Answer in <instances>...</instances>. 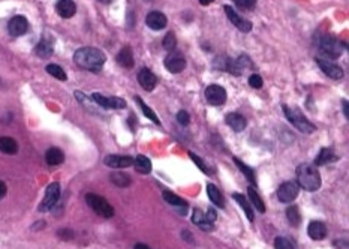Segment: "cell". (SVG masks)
<instances>
[{
	"mask_svg": "<svg viewBox=\"0 0 349 249\" xmlns=\"http://www.w3.org/2000/svg\"><path fill=\"white\" fill-rule=\"evenodd\" d=\"M105 54L95 47H83L78 48L74 54V62L77 63L79 68L92 71V72H97L102 69L104 63H105Z\"/></svg>",
	"mask_w": 349,
	"mask_h": 249,
	"instance_id": "1",
	"label": "cell"
},
{
	"mask_svg": "<svg viewBox=\"0 0 349 249\" xmlns=\"http://www.w3.org/2000/svg\"><path fill=\"white\" fill-rule=\"evenodd\" d=\"M297 185L304 191L315 192L321 188V176L318 173L316 165L312 164H300L297 167Z\"/></svg>",
	"mask_w": 349,
	"mask_h": 249,
	"instance_id": "2",
	"label": "cell"
},
{
	"mask_svg": "<svg viewBox=\"0 0 349 249\" xmlns=\"http://www.w3.org/2000/svg\"><path fill=\"white\" fill-rule=\"evenodd\" d=\"M345 44L342 41L333 36V35H324L321 38L318 39V50L321 54H324L325 58L330 59H339L342 54H343V50H345Z\"/></svg>",
	"mask_w": 349,
	"mask_h": 249,
	"instance_id": "3",
	"label": "cell"
},
{
	"mask_svg": "<svg viewBox=\"0 0 349 249\" xmlns=\"http://www.w3.org/2000/svg\"><path fill=\"white\" fill-rule=\"evenodd\" d=\"M283 108V113H285V116H286V119L291 122L292 125L300 131V132H303V134H312V132H315V125H312L311 122L304 117V116L301 114V111L298 110V108H291V107H288V105H283L282 107Z\"/></svg>",
	"mask_w": 349,
	"mask_h": 249,
	"instance_id": "4",
	"label": "cell"
},
{
	"mask_svg": "<svg viewBox=\"0 0 349 249\" xmlns=\"http://www.w3.org/2000/svg\"><path fill=\"white\" fill-rule=\"evenodd\" d=\"M86 201H87L89 207L99 216L107 218V219L114 216V207L104 197H100L97 194H87L86 195Z\"/></svg>",
	"mask_w": 349,
	"mask_h": 249,
	"instance_id": "5",
	"label": "cell"
},
{
	"mask_svg": "<svg viewBox=\"0 0 349 249\" xmlns=\"http://www.w3.org/2000/svg\"><path fill=\"white\" fill-rule=\"evenodd\" d=\"M216 218H217V213L213 207H209V210L206 213L201 212L199 209H194V215H192V221H194L195 225H198L201 230L204 231L213 230Z\"/></svg>",
	"mask_w": 349,
	"mask_h": 249,
	"instance_id": "6",
	"label": "cell"
},
{
	"mask_svg": "<svg viewBox=\"0 0 349 249\" xmlns=\"http://www.w3.org/2000/svg\"><path fill=\"white\" fill-rule=\"evenodd\" d=\"M58 198H60V185L57 182L48 185L47 191H45V197L42 200V203L39 204V210L48 212L51 210L56 204H57Z\"/></svg>",
	"mask_w": 349,
	"mask_h": 249,
	"instance_id": "7",
	"label": "cell"
},
{
	"mask_svg": "<svg viewBox=\"0 0 349 249\" xmlns=\"http://www.w3.org/2000/svg\"><path fill=\"white\" fill-rule=\"evenodd\" d=\"M92 99L96 102L99 107H102L105 110H121V108L126 107V101L121 99V98H117V96L107 98V96L100 95V93H93Z\"/></svg>",
	"mask_w": 349,
	"mask_h": 249,
	"instance_id": "8",
	"label": "cell"
},
{
	"mask_svg": "<svg viewBox=\"0 0 349 249\" xmlns=\"http://www.w3.org/2000/svg\"><path fill=\"white\" fill-rule=\"evenodd\" d=\"M206 99L210 105H223L227 102V90L219 84H210L206 89Z\"/></svg>",
	"mask_w": 349,
	"mask_h": 249,
	"instance_id": "9",
	"label": "cell"
},
{
	"mask_svg": "<svg viewBox=\"0 0 349 249\" xmlns=\"http://www.w3.org/2000/svg\"><path fill=\"white\" fill-rule=\"evenodd\" d=\"M300 191V186L297 185V182H285L280 185L279 191H277V198L280 203H292Z\"/></svg>",
	"mask_w": 349,
	"mask_h": 249,
	"instance_id": "10",
	"label": "cell"
},
{
	"mask_svg": "<svg viewBox=\"0 0 349 249\" xmlns=\"http://www.w3.org/2000/svg\"><path fill=\"white\" fill-rule=\"evenodd\" d=\"M225 14H227V17H228V20L233 23L234 26L240 30V32H244V33H249L251 30H252L253 24L249 21V20H246L244 17H241V15H238L237 12H235V9H233L231 6H225Z\"/></svg>",
	"mask_w": 349,
	"mask_h": 249,
	"instance_id": "11",
	"label": "cell"
},
{
	"mask_svg": "<svg viewBox=\"0 0 349 249\" xmlns=\"http://www.w3.org/2000/svg\"><path fill=\"white\" fill-rule=\"evenodd\" d=\"M165 68L171 74H180L186 68V59L178 51H171L165 59Z\"/></svg>",
	"mask_w": 349,
	"mask_h": 249,
	"instance_id": "12",
	"label": "cell"
},
{
	"mask_svg": "<svg viewBox=\"0 0 349 249\" xmlns=\"http://www.w3.org/2000/svg\"><path fill=\"white\" fill-rule=\"evenodd\" d=\"M316 63H318V66L321 68V71H322L327 77L333 78V80H340V78L343 77L342 68H340L337 63H334V62L329 60V59H316Z\"/></svg>",
	"mask_w": 349,
	"mask_h": 249,
	"instance_id": "13",
	"label": "cell"
},
{
	"mask_svg": "<svg viewBox=\"0 0 349 249\" xmlns=\"http://www.w3.org/2000/svg\"><path fill=\"white\" fill-rule=\"evenodd\" d=\"M29 30V21L23 15H15L8 23V32L11 36H23Z\"/></svg>",
	"mask_w": 349,
	"mask_h": 249,
	"instance_id": "14",
	"label": "cell"
},
{
	"mask_svg": "<svg viewBox=\"0 0 349 249\" xmlns=\"http://www.w3.org/2000/svg\"><path fill=\"white\" fill-rule=\"evenodd\" d=\"M107 167L111 168H128L131 165H134V158L132 156H125V155H108L104 159Z\"/></svg>",
	"mask_w": 349,
	"mask_h": 249,
	"instance_id": "15",
	"label": "cell"
},
{
	"mask_svg": "<svg viewBox=\"0 0 349 249\" xmlns=\"http://www.w3.org/2000/svg\"><path fill=\"white\" fill-rule=\"evenodd\" d=\"M53 53H54V39L50 36H44L35 47V54L40 59L51 58Z\"/></svg>",
	"mask_w": 349,
	"mask_h": 249,
	"instance_id": "16",
	"label": "cell"
},
{
	"mask_svg": "<svg viewBox=\"0 0 349 249\" xmlns=\"http://www.w3.org/2000/svg\"><path fill=\"white\" fill-rule=\"evenodd\" d=\"M138 81L142 86V89H146L147 92H152L156 87V84H157V77H156L150 69L142 68L139 71V74H138Z\"/></svg>",
	"mask_w": 349,
	"mask_h": 249,
	"instance_id": "17",
	"label": "cell"
},
{
	"mask_svg": "<svg viewBox=\"0 0 349 249\" xmlns=\"http://www.w3.org/2000/svg\"><path fill=\"white\" fill-rule=\"evenodd\" d=\"M167 17L160 12V11H152L149 12L147 18H146V24L152 29V30H160L165 29L167 26Z\"/></svg>",
	"mask_w": 349,
	"mask_h": 249,
	"instance_id": "18",
	"label": "cell"
},
{
	"mask_svg": "<svg viewBox=\"0 0 349 249\" xmlns=\"http://www.w3.org/2000/svg\"><path fill=\"white\" fill-rule=\"evenodd\" d=\"M56 11L61 18H71L77 12V5L72 0H58L56 5Z\"/></svg>",
	"mask_w": 349,
	"mask_h": 249,
	"instance_id": "19",
	"label": "cell"
},
{
	"mask_svg": "<svg viewBox=\"0 0 349 249\" xmlns=\"http://www.w3.org/2000/svg\"><path fill=\"white\" fill-rule=\"evenodd\" d=\"M117 63H118L121 68H126V69L134 68L135 60H134V53H132V48H131V47H123V48L118 51V54H117Z\"/></svg>",
	"mask_w": 349,
	"mask_h": 249,
	"instance_id": "20",
	"label": "cell"
},
{
	"mask_svg": "<svg viewBox=\"0 0 349 249\" xmlns=\"http://www.w3.org/2000/svg\"><path fill=\"white\" fill-rule=\"evenodd\" d=\"M225 122L235 132H241V131L246 129V119L240 113H230L225 117Z\"/></svg>",
	"mask_w": 349,
	"mask_h": 249,
	"instance_id": "21",
	"label": "cell"
},
{
	"mask_svg": "<svg viewBox=\"0 0 349 249\" xmlns=\"http://www.w3.org/2000/svg\"><path fill=\"white\" fill-rule=\"evenodd\" d=\"M307 233L313 240H322L327 236V227L321 221H312L309 227H307Z\"/></svg>",
	"mask_w": 349,
	"mask_h": 249,
	"instance_id": "22",
	"label": "cell"
},
{
	"mask_svg": "<svg viewBox=\"0 0 349 249\" xmlns=\"http://www.w3.org/2000/svg\"><path fill=\"white\" fill-rule=\"evenodd\" d=\"M163 200H165L168 204H171V206L177 207L181 215H186V212H188V203H186L183 198H180L178 195H175V194H173L171 191H163Z\"/></svg>",
	"mask_w": 349,
	"mask_h": 249,
	"instance_id": "23",
	"label": "cell"
},
{
	"mask_svg": "<svg viewBox=\"0 0 349 249\" xmlns=\"http://www.w3.org/2000/svg\"><path fill=\"white\" fill-rule=\"evenodd\" d=\"M0 152L6 155H15L18 152V144L11 137H0Z\"/></svg>",
	"mask_w": 349,
	"mask_h": 249,
	"instance_id": "24",
	"label": "cell"
},
{
	"mask_svg": "<svg viewBox=\"0 0 349 249\" xmlns=\"http://www.w3.org/2000/svg\"><path fill=\"white\" fill-rule=\"evenodd\" d=\"M233 198L241 206V209H243V212L246 213V216H248V219L251 221V222H253V219H255V212H253L252 206L249 204V201L244 198V195H241V194H238V192H234L233 194Z\"/></svg>",
	"mask_w": 349,
	"mask_h": 249,
	"instance_id": "25",
	"label": "cell"
},
{
	"mask_svg": "<svg viewBox=\"0 0 349 249\" xmlns=\"http://www.w3.org/2000/svg\"><path fill=\"white\" fill-rule=\"evenodd\" d=\"M207 194H209V197H210V200H212V203L213 204H216L217 207H220V209H223L225 207V200H223V195H222V192L217 189V186L216 185H213V183H209L207 185Z\"/></svg>",
	"mask_w": 349,
	"mask_h": 249,
	"instance_id": "26",
	"label": "cell"
},
{
	"mask_svg": "<svg viewBox=\"0 0 349 249\" xmlns=\"http://www.w3.org/2000/svg\"><path fill=\"white\" fill-rule=\"evenodd\" d=\"M45 161L50 165H60L65 161V154L58 149V147H51L47 150L45 154Z\"/></svg>",
	"mask_w": 349,
	"mask_h": 249,
	"instance_id": "27",
	"label": "cell"
},
{
	"mask_svg": "<svg viewBox=\"0 0 349 249\" xmlns=\"http://www.w3.org/2000/svg\"><path fill=\"white\" fill-rule=\"evenodd\" d=\"M134 165H135L136 171L141 174H149L152 171V162L144 155H138L136 158H134Z\"/></svg>",
	"mask_w": 349,
	"mask_h": 249,
	"instance_id": "28",
	"label": "cell"
},
{
	"mask_svg": "<svg viewBox=\"0 0 349 249\" xmlns=\"http://www.w3.org/2000/svg\"><path fill=\"white\" fill-rule=\"evenodd\" d=\"M333 161H336V156L333 154V149L324 147V149H321L319 155L315 158V165H325V164L333 162Z\"/></svg>",
	"mask_w": 349,
	"mask_h": 249,
	"instance_id": "29",
	"label": "cell"
},
{
	"mask_svg": "<svg viewBox=\"0 0 349 249\" xmlns=\"http://www.w3.org/2000/svg\"><path fill=\"white\" fill-rule=\"evenodd\" d=\"M248 194H249V200L252 201V204L255 206V209L259 212V213H264V212H265V204H264V201L261 200V197L258 195V192L255 191V188H253V186H249Z\"/></svg>",
	"mask_w": 349,
	"mask_h": 249,
	"instance_id": "30",
	"label": "cell"
},
{
	"mask_svg": "<svg viewBox=\"0 0 349 249\" xmlns=\"http://www.w3.org/2000/svg\"><path fill=\"white\" fill-rule=\"evenodd\" d=\"M110 180H111L114 185L120 186V188L129 186L131 182H132V179H131L128 174H125V173H113V174L110 176Z\"/></svg>",
	"mask_w": 349,
	"mask_h": 249,
	"instance_id": "31",
	"label": "cell"
},
{
	"mask_svg": "<svg viewBox=\"0 0 349 249\" xmlns=\"http://www.w3.org/2000/svg\"><path fill=\"white\" fill-rule=\"evenodd\" d=\"M286 218L290 221V224L294 225V227H298L300 222H301V213H300V209L297 206H290L286 209Z\"/></svg>",
	"mask_w": 349,
	"mask_h": 249,
	"instance_id": "32",
	"label": "cell"
},
{
	"mask_svg": "<svg viewBox=\"0 0 349 249\" xmlns=\"http://www.w3.org/2000/svg\"><path fill=\"white\" fill-rule=\"evenodd\" d=\"M135 101L138 102V105L141 107V110H142V113H144V116H146V117H149V119H150L152 122H155L156 125H160V120L157 119V116H156L155 111H153V110H152L150 107H147V105L144 104V101H142V99H141L139 96H135Z\"/></svg>",
	"mask_w": 349,
	"mask_h": 249,
	"instance_id": "33",
	"label": "cell"
},
{
	"mask_svg": "<svg viewBox=\"0 0 349 249\" xmlns=\"http://www.w3.org/2000/svg\"><path fill=\"white\" fill-rule=\"evenodd\" d=\"M234 162H235V165L241 170V173L246 176V179H248L252 185H255V183H256V177H255V173H253L252 168H251V167H248L246 164H243L238 158H234Z\"/></svg>",
	"mask_w": 349,
	"mask_h": 249,
	"instance_id": "34",
	"label": "cell"
},
{
	"mask_svg": "<svg viewBox=\"0 0 349 249\" xmlns=\"http://www.w3.org/2000/svg\"><path fill=\"white\" fill-rule=\"evenodd\" d=\"M45 71L50 74V75H53L54 78H57V80H60V81H66V72L58 66V65H56V63H50V65H47V68H45Z\"/></svg>",
	"mask_w": 349,
	"mask_h": 249,
	"instance_id": "35",
	"label": "cell"
},
{
	"mask_svg": "<svg viewBox=\"0 0 349 249\" xmlns=\"http://www.w3.org/2000/svg\"><path fill=\"white\" fill-rule=\"evenodd\" d=\"M163 48L167 50V51H174L175 45H177V41H175V35L174 33H167L165 35V38H163Z\"/></svg>",
	"mask_w": 349,
	"mask_h": 249,
	"instance_id": "36",
	"label": "cell"
},
{
	"mask_svg": "<svg viewBox=\"0 0 349 249\" xmlns=\"http://www.w3.org/2000/svg\"><path fill=\"white\" fill-rule=\"evenodd\" d=\"M274 249H295V248H294V245H292L288 239H285V237H276V240H274Z\"/></svg>",
	"mask_w": 349,
	"mask_h": 249,
	"instance_id": "37",
	"label": "cell"
},
{
	"mask_svg": "<svg viewBox=\"0 0 349 249\" xmlns=\"http://www.w3.org/2000/svg\"><path fill=\"white\" fill-rule=\"evenodd\" d=\"M233 2L238 8L248 9V11H251V9H253L256 6V0H233Z\"/></svg>",
	"mask_w": 349,
	"mask_h": 249,
	"instance_id": "38",
	"label": "cell"
},
{
	"mask_svg": "<svg viewBox=\"0 0 349 249\" xmlns=\"http://www.w3.org/2000/svg\"><path fill=\"white\" fill-rule=\"evenodd\" d=\"M189 156L192 158V161H194L195 164H196V165L199 167V170H202V171L206 173V174H212V173H210V168H209V167H207V165L204 164V161H202V159H201L199 156H196V155L192 154V152L189 154Z\"/></svg>",
	"mask_w": 349,
	"mask_h": 249,
	"instance_id": "39",
	"label": "cell"
},
{
	"mask_svg": "<svg viewBox=\"0 0 349 249\" xmlns=\"http://www.w3.org/2000/svg\"><path fill=\"white\" fill-rule=\"evenodd\" d=\"M262 84H264V81H262V77H261V75L252 74V75L249 77V86L253 87V89H261Z\"/></svg>",
	"mask_w": 349,
	"mask_h": 249,
	"instance_id": "40",
	"label": "cell"
},
{
	"mask_svg": "<svg viewBox=\"0 0 349 249\" xmlns=\"http://www.w3.org/2000/svg\"><path fill=\"white\" fill-rule=\"evenodd\" d=\"M177 120H178V123H180V125H189L191 117H189V114H188V111L181 110V111H178V113H177Z\"/></svg>",
	"mask_w": 349,
	"mask_h": 249,
	"instance_id": "41",
	"label": "cell"
},
{
	"mask_svg": "<svg viewBox=\"0 0 349 249\" xmlns=\"http://www.w3.org/2000/svg\"><path fill=\"white\" fill-rule=\"evenodd\" d=\"M342 107H343V114L346 116V119H348L349 108H348V101H346V99H343V101H342Z\"/></svg>",
	"mask_w": 349,
	"mask_h": 249,
	"instance_id": "42",
	"label": "cell"
},
{
	"mask_svg": "<svg viewBox=\"0 0 349 249\" xmlns=\"http://www.w3.org/2000/svg\"><path fill=\"white\" fill-rule=\"evenodd\" d=\"M6 191H8V188H6V185L0 180V198H3L5 195H6Z\"/></svg>",
	"mask_w": 349,
	"mask_h": 249,
	"instance_id": "43",
	"label": "cell"
},
{
	"mask_svg": "<svg viewBox=\"0 0 349 249\" xmlns=\"http://www.w3.org/2000/svg\"><path fill=\"white\" fill-rule=\"evenodd\" d=\"M214 0H199V3L202 5V6H209L210 3H213Z\"/></svg>",
	"mask_w": 349,
	"mask_h": 249,
	"instance_id": "44",
	"label": "cell"
},
{
	"mask_svg": "<svg viewBox=\"0 0 349 249\" xmlns=\"http://www.w3.org/2000/svg\"><path fill=\"white\" fill-rule=\"evenodd\" d=\"M134 249H150V248H149L147 245H144V243H136Z\"/></svg>",
	"mask_w": 349,
	"mask_h": 249,
	"instance_id": "45",
	"label": "cell"
},
{
	"mask_svg": "<svg viewBox=\"0 0 349 249\" xmlns=\"http://www.w3.org/2000/svg\"><path fill=\"white\" fill-rule=\"evenodd\" d=\"M97 2H100V3H104V5H110L113 0H97Z\"/></svg>",
	"mask_w": 349,
	"mask_h": 249,
	"instance_id": "46",
	"label": "cell"
}]
</instances>
